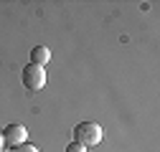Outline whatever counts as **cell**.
I'll return each instance as SVG.
<instances>
[{"label":"cell","instance_id":"obj_2","mask_svg":"<svg viewBox=\"0 0 160 152\" xmlns=\"http://www.w3.org/2000/svg\"><path fill=\"white\" fill-rule=\"evenodd\" d=\"M23 86H28L31 91H38L46 86V71L43 66H36V64H28L23 69Z\"/></svg>","mask_w":160,"mask_h":152},{"label":"cell","instance_id":"obj_3","mask_svg":"<svg viewBox=\"0 0 160 152\" xmlns=\"http://www.w3.org/2000/svg\"><path fill=\"white\" fill-rule=\"evenodd\" d=\"M26 135H28V132H26L23 124H8L3 129V145L13 150V147H18V145L26 142Z\"/></svg>","mask_w":160,"mask_h":152},{"label":"cell","instance_id":"obj_6","mask_svg":"<svg viewBox=\"0 0 160 152\" xmlns=\"http://www.w3.org/2000/svg\"><path fill=\"white\" fill-rule=\"evenodd\" d=\"M66 152H87V147H84V145H79V142H71V145L66 147Z\"/></svg>","mask_w":160,"mask_h":152},{"label":"cell","instance_id":"obj_5","mask_svg":"<svg viewBox=\"0 0 160 152\" xmlns=\"http://www.w3.org/2000/svg\"><path fill=\"white\" fill-rule=\"evenodd\" d=\"M10 152H38V147H36V145H28V142H23V145H18V147H13Z\"/></svg>","mask_w":160,"mask_h":152},{"label":"cell","instance_id":"obj_1","mask_svg":"<svg viewBox=\"0 0 160 152\" xmlns=\"http://www.w3.org/2000/svg\"><path fill=\"white\" fill-rule=\"evenodd\" d=\"M102 140H104V129L97 122H82V124L74 127V142L84 145V147H94Z\"/></svg>","mask_w":160,"mask_h":152},{"label":"cell","instance_id":"obj_7","mask_svg":"<svg viewBox=\"0 0 160 152\" xmlns=\"http://www.w3.org/2000/svg\"><path fill=\"white\" fill-rule=\"evenodd\" d=\"M0 150H3V132H0Z\"/></svg>","mask_w":160,"mask_h":152},{"label":"cell","instance_id":"obj_4","mask_svg":"<svg viewBox=\"0 0 160 152\" xmlns=\"http://www.w3.org/2000/svg\"><path fill=\"white\" fill-rule=\"evenodd\" d=\"M48 59H51V51H48L46 46H33V48H31V64H36V66H46Z\"/></svg>","mask_w":160,"mask_h":152}]
</instances>
